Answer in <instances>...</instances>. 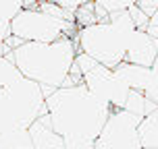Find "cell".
Segmentation results:
<instances>
[{"instance_id":"1","label":"cell","mask_w":158,"mask_h":149,"mask_svg":"<svg viewBox=\"0 0 158 149\" xmlns=\"http://www.w3.org/2000/svg\"><path fill=\"white\" fill-rule=\"evenodd\" d=\"M46 114L64 141H94L100 137L110 106L96 97L83 83L58 87L46 97Z\"/></svg>"},{"instance_id":"2","label":"cell","mask_w":158,"mask_h":149,"mask_svg":"<svg viewBox=\"0 0 158 149\" xmlns=\"http://www.w3.org/2000/svg\"><path fill=\"white\" fill-rule=\"evenodd\" d=\"M6 56L15 62L17 71L25 79L38 83L44 89H58L69 81L77 58V44L75 37H63L50 44L25 41Z\"/></svg>"},{"instance_id":"3","label":"cell","mask_w":158,"mask_h":149,"mask_svg":"<svg viewBox=\"0 0 158 149\" xmlns=\"http://www.w3.org/2000/svg\"><path fill=\"white\" fill-rule=\"evenodd\" d=\"M46 112V95L29 79L19 77L15 83L0 89V133L29 128Z\"/></svg>"},{"instance_id":"4","label":"cell","mask_w":158,"mask_h":149,"mask_svg":"<svg viewBox=\"0 0 158 149\" xmlns=\"http://www.w3.org/2000/svg\"><path fill=\"white\" fill-rule=\"evenodd\" d=\"M77 52L94 58L106 69H117L121 62H125L127 37L118 33L110 25V21H96L92 25L79 27L75 33Z\"/></svg>"},{"instance_id":"5","label":"cell","mask_w":158,"mask_h":149,"mask_svg":"<svg viewBox=\"0 0 158 149\" xmlns=\"http://www.w3.org/2000/svg\"><path fill=\"white\" fill-rule=\"evenodd\" d=\"M77 25L73 21L56 19L44 10L35 8H23L19 15L10 21V35L19 37L21 41H40L50 44L63 37H75Z\"/></svg>"},{"instance_id":"6","label":"cell","mask_w":158,"mask_h":149,"mask_svg":"<svg viewBox=\"0 0 158 149\" xmlns=\"http://www.w3.org/2000/svg\"><path fill=\"white\" fill-rule=\"evenodd\" d=\"M75 66L81 73V81L83 85L102 102L110 106V110H123L127 97L131 93V89L114 75L112 69H106L100 62H96L94 58L77 52L75 58Z\"/></svg>"},{"instance_id":"7","label":"cell","mask_w":158,"mask_h":149,"mask_svg":"<svg viewBox=\"0 0 158 149\" xmlns=\"http://www.w3.org/2000/svg\"><path fill=\"white\" fill-rule=\"evenodd\" d=\"M142 118L127 110H112L94 149H143L139 143Z\"/></svg>"},{"instance_id":"8","label":"cell","mask_w":158,"mask_h":149,"mask_svg":"<svg viewBox=\"0 0 158 149\" xmlns=\"http://www.w3.org/2000/svg\"><path fill=\"white\" fill-rule=\"evenodd\" d=\"M158 56V41L143 29H135L133 35L127 39L125 62L150 69Z\"/></svg>"},{"instance_id":"9","label":"cell","mask_w":158,"mask_h":149,"mask_svg":"<svg viewBox=\"0 0 158 149\" xmlns=\"http://www.w3.org/2000/svg\"><path fill=\"white\" fill-rule=\"evenodd\" d=\"M27 131L31 139V149H64V139L52 128L48 114L40 116Z\"/></svg>"},{"instance_id":"10","label":"cell","mask_w":158,"mask_h":149,"mask_svg":"<svg viewBox=\"0 0 158 149\" xmlns=\"http://www.w3.org/2000/svg\"><path fill=\"white\" fill-rule=\"evenodd\" d=\"M114 75H117L131 91H142V93L148 91L152 79H154L152 69L137 66V64H129V62H121L117 69H114Z\"/></svg>"},{"instance_id":"11","label":"cell","mask_w":158,"mask_h":149,"mask_svg":"<svg viewBox=\"0 0 158 149\" xmlns=\"http://www.w3.org/2000/svg\"><path fill=\"white\" fill-rule=\"evenodd\" d=\"M156 108H158L156 104L152 102V100H148L142 91H131L129 97H127V102H125V106H123V110L131 112V114H135V116H139V118L152 114Z\"/></svg>"},{"instance_id":"12","label":"cell","mask_w":158,"mask_h":149,"mask_svg":"<svg viewBox=\"0 0 158 149\" xmlns=\"http://www.w3.org/2000/svg\"><path fill=\"white\" fill-rule=\"evenodd\" d=\"M108 21H110V25L117 29L118 33H123L127 39L133 35L135 31V25H133V19H131V15H129V10H121V13H112V15H108Z\"/></svg>"},{"instance_id":"13","label":"cell","mask_w":158,"mask_h":149,"mask_svg":"<svg viewBox=\"0 0 158 149\" xmlns=\"http://www.w3.org/2000/svg\"><path fill=\"white\" fill-rule=\"evenodd\" d=\"M19 77H23V75L17 71L15 62H13L8 56H2V58H0V89H4V87H8L10 83H15Z\"/></svg>"},{"instance_id":"14","label":"cell","mask_w":158,"mask_h":149,"mask_svg":"<svg viewBox=\"0 0 158 149\" xmlns=\"http://www.w3.org/2000/svg\"><path fill=\"white\" fill-rule=\"evenodd\" d=\"M25 8V0H0V21L10 23Z\"/></svg>"},{"instance_id":"15","label":"cell","mask_w":158,"mask_h":149,"mask_svg":"<svg viewBox=\"0 0 158 149\" xmlns=\"http://www.w3.org/2000/svg\"><path fill=\"white\" fill-rule=\"evenodd\" d=\"M94 2L102 8L106 15L121 13V10H129L131 6H135V4H137V0H94Z\"/></svg>"},{"instance_id":"16","label":"cell","mask_w":158,"mask_h":149,"mask_svg":"<svg viewBox=\"0 0 158 149\" xmlns=\"http://www.w3.org/2000/svg\"><path fill=\"white\" fill-rule=\"evenodd\" d=\"M98 19H96V10H94V0L85 2L77 8V13H75V25L77 27H85V25H92Z\"/></svg>"},{"instance_id":"17","label":"cell","mask_w":158,"mask_h":149,"mask_svg":"<svg viewBox=\"0 0 158 149\" xmlns=\"http://www.w3.org/2000/svg\"><path fill=\"white\" fill-rule=\"evenodd\" d=\"M129 15H131V19H133V25H135V29H148L150 27V17L146 15L143 10H139L137 6H131L129 8Z\"/></svg>"},{"instance_id":"18","label":"cell","mask_w":158,"mask_h":149,"mask_svg":"<svg viewBox=\"0 0 158 149\" xmlns=\"http://www.w3.org/2000/svg\"><path fill=\"white\" fill-rule=\"evenodd\" d=\"M58 6L63 8V10H67V13H71V15H75L77 13V8L81 6V4H85V2H92V0H54Z\"/></svg>"},{"instance_id":"19","label":"cell","mask_w":158,"mask_h":149,"mask_svg":"<svg viewBox=\"0 0 158 149\" xmlns=\"http://www.w3.org/2000/svg\"><path fill=\"white\" fill-rule=\"evenodd\" d=\"M135 6L139 8V10H143L148 17H152L158 10V0H137V4H135Z\"/></svg>"},{"instance_id":"20","label":"cell","mask_w":158,"mask_h":149,"mask_svg":"<svg viewBox=\"0 0 158 149\" xmlns=\"http://www.w3.org/2000/svg\"><path fill=\"white\" fill-rule=\"evenodd\" d=\"M8 35H10V23L0 21V41H6Z\"/></svg>"},{"instance_id":"21","label":"cell","mask_w":158,"mask_h":149,"mask_svg":"<svg viewBox=\"0 0 158 149\" xmlns=\"http://www.w3.org/2000/svg\"><path fill=\"white\" fill-rule=\"evenodd\" d=\"M146 31H148V33H150V35H152V37H154V39H156V41H158V27H152V25H150V27H148Z\"/></svg>"},{"instance_id":"22","label":"cell","mask_w":158,"mask_h":149,"mask_svg":"<svg viewBox=\"0 0 158 149\" xmlns=\"http://www.w3.org/2000/svg\"><path fill=\"white\" fill-rule=\"evenodd\" d=\"M150 69H152V75L158 79V56H156V60H154V64H152Z\"/></svg>"},{"instance_id":"23","label":"cell","mask_w":158,"mask_h":149,"mask_svg":"<svg viewBox=\"0 0 158 149\" xmlns=\"http://www.w3.org/2000/svg\"><path fill=\"white\" fill-rule=\"evenodd\" d=\"M150 25H152V27H158V10L150 17Z\"/></svg>"},{"instance_id":"24","label":"cell","mask_w":158,"mask_h":149,"mask_svg":"<svg viewBox=\"0 0 158 149\" xmlns=\"http://www.w3.org/2000/svg\"><path fill=\"white\" fill-rule=\"evenodd\" d=\"M6 54H8V50H6V46H4V41H0V58L6 56Z\"/></svg>"},{"instance_id":"25","label":"cell","mask_w":158,"mask_h":149,"mask_svg":"<svg viewBox=\"0 0 158 149\" xmlns=\"http://www.w3.org/2000/svg\"><path fill=\"white\" fill-rule=\"evenodd\" d=\"M33 2H35V4H40V2H46V0H33Z\"/></svg>"}]
</instances>
